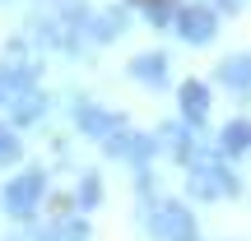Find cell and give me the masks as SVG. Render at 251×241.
<instances>
[{
	"mask_svg": "<svg viewBox=\"0 0 251 241\" xmlns=\"http://www.w3.org/2000/svg\"><path fill=\"white\" fill-rule=\"evenodd\" d=\"M42 190H47L42 172H24V176H14V181L5 186V209H9L14 218L33 214V209H37V199H42Z\"/></svg>",
	"mask_w": 251,
	"mask_h": 241,
	"instance_id": "cell-1",
	"label": "cell"
},
{
	"mask_svg": "<svg viewBox=\"0 0 251 241\" xmlns=\"http://www.w3.org/2000/svg\"><path fill=\"white\" fill-rule=\"evenodd\" d=\"M158 232H163V241H196V223H191V214L181 204H163Z\"/></svg>",
	"mask_w": 251,
	"mask_h": 241,
	"instance_id": "cell-2",
	"label": "cell"
},
{
	"mask_svg": "<svg viewBox=\"0 0 251 241\" xmlns=\"http://www.w3.org/2000/svg\"><path fill=\"white\" fill-rule=\"evenodd\" d=\"M181 37L209 42V37H214V14H209V9H186V14H181Z\"/></svg>",
	"mask_w": 251,
	"mask_h": 241,
	"instance_id": "cell-3",
	"label": "cell"
},
{
	"mask_svg": "<svg viewBox=\"0 0 251 241\" xmlns=\"http://www.w3.org/2000/svg\"><path fill=\"white\" fill-rule=\"evenodd\" d=\"M181 111H186L191 121H200L209 111V98H205V88H200V84H186V88H181Z\"/></svg>",
	"mask_w": 251,
	"mask_h": 241,
	"instance_id": "cell-4",
	"label": "cell"
},
{
	"mask_svg": "<svg viewBox=\"0 0 251 241\" xmlns=\"http://www.w3.org/2000/svg\"><path fill=\"white\" fill-rule=\"evenodd\" d=\"M224 149H228V153L251 149V125H247V121H233V125L224 130Z\"/></svg>",
	"mask_w": 251,
	"mask_h": 241,
	"instance_id": "cell-5",
	"label": "cell"
},
{
	"mask_svg": "<svg viewBox=\"0 0 251 241\" xmlns=\"http://www.w3.org/2000/svg\"><path fill=\"white\" fill-rule=\"evenodd\" d=\"M135 74H140V79H149V84H158V79H163V56H140Z\"/></svg>",
	"mask_w": 251,
	"mask_h": 241,
	"instance_id": "cell-6",
	"label": "cell"
},
{
	"mask_svg": "<svg viewBox=\"0 0 251 241\" xmlns=\"http://www.w3.org/2000/svg\"><path fill=\"white\" fill-rule=\"evenodd\" d=\"M102 199V186H98V176H84V186H79V204L84 209H93Z\"/></svg>",
	"mask_w": 251,
	"mask_h": 241,
	"instance_id": "cell-7",
	"label": "cell"
},
{
	"mask_svg": "<svg viewBox=\"0 0 251 241\" xmlns=\"http://www.w3.org/2000/svg\"><path fill=\"white\" fill-rule=\"evenodd\" d=\"M228 79H233V84H251V65H242V61H237V65H228Z\"/></svg>",
	"mask_w": 251,
	"mask_h": 241,
	"instance_id": "cell-8",
	"label": "cell"
},
{
	"mask_svg": "<svg viewBox=\"0 0 251 241\" xmlns=\"http://www.w3.org/2000/svg\"><path fill=\"white\" fill-rule=\"evenodd\" d=\"M14 149H19V144H14V134H9V130H0V162H9V158H14Z\"/></svg>",
	"mask_w": 251,
	"mask_h": 241,
	"instance_id": "cell-9",
	"label": "cell"
}]
</instances>
